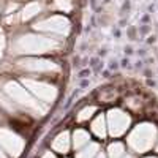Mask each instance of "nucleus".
Instances as JSON below:
<instances>
[{"mask_svg":"<svg viewBox=\"0 0 158 158\" xmlns=\"http://www.w3.org/2000/svg\"><path fill=\"white\" fill-rule=\"evenodd\" d=\"M0 142L15 155H18L21 147H22V142L16 136H13L11 133H6V131H0Z\"/></svg>","mask_w":158,"mask_h":158,"instance_id":"1","label":"nucleus"},{"mask_svg":"<svg viewBox=\"0 0 158 158\" xmlns=\"http://www.w3.org/2000/svg\"><path fill=\"white\" fill-rule=\"evenodd\" d=\"M127 8H130V2H125L123 6H122V10H127Z\"/></svg>","mask_w":158,"mask_h":158,"instance_id":"2","label":"nucleus"},{"mask_svg":"<svg viewBox=\"0 0 158 158\" xmlns=\"http://www.w3.org/2000/svg\"><path fill=\"white\" fill-rule=\"evenodd\" d=\"M0 158H3V155H2V153H0Z\"/></svg>","mask_w":158,"mask_h":158,"instance_id":"3","label":"nucleus"}]
</instances>
